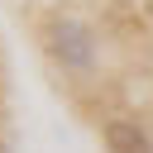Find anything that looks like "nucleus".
<instances>
[{"instance_id": "obj_1", "label": "nucleus", "mask_w": 153, "mask_h": 153, "mask_svg": "<svg viewBox=\"0 0 153 153\" xmlns=\"http://www.w3.org/2000/svg\"><path fill=\"white\" fill-rule=\"evenodd\" d=\"M43 48L62 72H91L96 67V33L72 14H53L43 24Z\"/></svg>"}, {"instance_id": "obj_2", "label": "nucleus", "mask_w": 153, "mask_h": 153, "mask_svg": "<svg viewBox=\"0 0 153 153\" xmlns=\"http://www.w3.org/2000/svg\"><path fill=\"white\" fill-rule=\"evenodd\" d=\"M100 139H105V153H153L148 134H143L134 120H105Z\"/></svg>"}, {"instance_id": "obj_3", "label": "nucleus", "mask_w": 153, "mask_h": 153, "mask_svg": "<svg viewBox=\"0 0 153 153\" xmlns=\"http://www.w3.org/2000/svg\"><path fill=\"white\" fill-rule=\"evenodd\" d=\"M0 153H10V143H5V139H0Z\"/></svg>"}]
</instances>
